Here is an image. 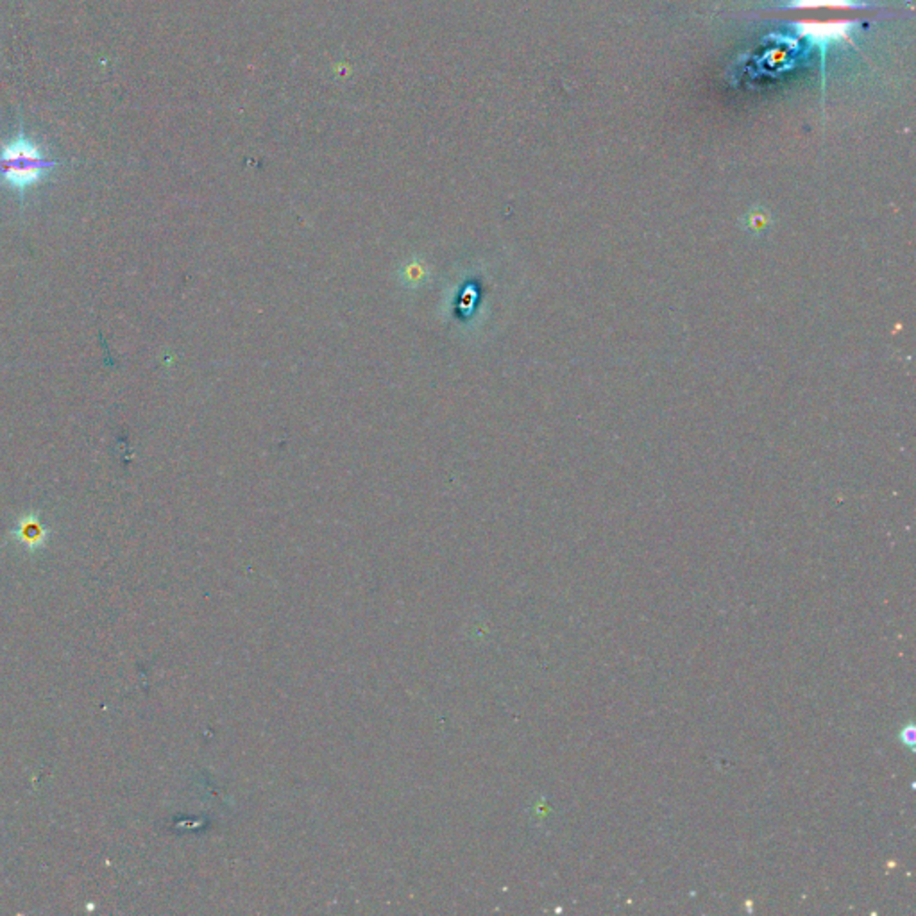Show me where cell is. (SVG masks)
<instances>
[{"mask_svg": "<svg viewBox=\"0 0 916 916\" xmlns=\"http://www.w3.org/2000/svg\"><path fill=\"white\" fill-rule=\"evenodd\" d=\"M890 13L893 11L861 0H789L782 7L757 11L750 15V18L786 22L802 46L818 54L824 93L822 102L825 104L828 52L836 47L848 46L869 59L856 44L854 33L871 20L890 18Z\"/></svg>", "mask_w": 916, "mask_h": 916, "instance_id": "obj_1", "label": "cell"}, {"mask_svg": "<svg viewBox=\"0 0 916 916\" xmlns=\"http://www.w3.org/2000/svg\"><path fill=\"white\" fill-rule=\"evenodd\" d=\"M59 167L57 160H50L44 149L26 135L24 128L18 135L0 145V182L16 192L20 199L42 183L47 176Z\"/></svg>", "mask_w": 916, "mask_h": 916, "instance_id": "obj_2", "label": "cell"}, {"mask_svg": "<svg viewBox=\"0 0 916 916\" xmlns=\"http://www.w3.org/2000/svg\"><path fill=\"white\" fill-rule=\"evenodd\" d=\"M18 536H20V539L24 543L36 545V543H40L46 537V528H44V525L40 523V519L36 515H26L20 521Z\"/></svg>", "mask_w": 916, "mask_h": 916, "instance_id": "obj_3", "label": "cell"}]
</instances>
